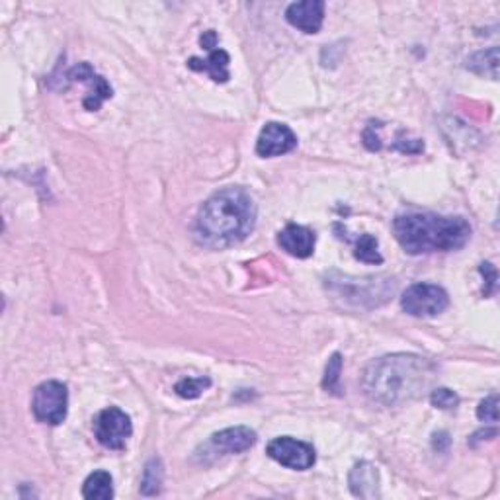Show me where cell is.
Instances as JSON below:
<instances>
[{
    "instance_id": "19",
    "label": "cell",
    "mask_w": 500,
    "mask_h": 500,
    "mask_svg": "<svg viewBox=\"0 0 500 500\" xmlns=\"http://www.w3.org/2000/svg\"><path fill=\"white\" fill-rule=\"evenodd\" d=\"M210 387H211L210 377H186L174 385V391L176 395H180L182 399H198L203 391H208Z\"/></svg>"
},
{
    "instance_id": "23",
    "label": "cell",
    "mask_w": 500,
    "mask_h": 500,
    "mask_svg": "<svg viewBox=\"0 0 500 500\" xmlns=\"http://www.w3.org/2000/svg\"><path fill=\"white\" fill-rule=\"evenodd\" d=\"M479 272L483 274V278H485V282H487V288L483 290L485 298L493 296L495 290H496V268L493 266L491 262H483L481 266H479Z\"/></svg>"
},
{
    "instance_id": "13",
    "label": "cell",
    "mask_w": 500,
    "mask_h": 500,
    "mask_svg": "<svg viewBox=\"0 0 500 500\" xmlns=\"http://www.w3.org/2000/svg\"><path fill=\"white\" fill-rule=\"evenodd\" d=\"M229 63H231L229 53L225 52V49L213 47V49H210V57L208 59L192 57L190 61H188V68H192V71L210 75V78H211L213 83L225 84V83H229V78H231Z\"/></svg>"
},
{
    "instance_id": "18",
    "label": "cell",
    "mask_w": 500,
    "mask_h": 500,
    "mask_svg": "<svg viewBox=\"0 0 500 500\" xmlns=\"http://www.w3.org/2000/svg\"><path fill=\"white\" fill-rule=\"evenodd\" d=\"M354 257H356V260L364 262V264H381V262H384V257H381L379 250H377V239L369 233H364L356 241Z\"/></svg>"
},
{
    "instance_id": "3",
    "label": "cell",
    "mask_w": 500,
    "mask_h": 500,
    "mask_svg": "<svg viewBox=\"0 0 500 500\" xmlns=\"http://www.w3.org/2000/svg\"><path fill=\"white\" fill-rule=\"evenodd\" d=\"M393 233L401 249L418 257L464 249L472 239V225L459 215L407 211L395 218Z\"/></svg>"
},
{
    "instance_id": "21",
    "label": "cell",
    "mask_w": 500,
    "mask_h": 500,
    "mask_svg": "<svg viewBox=\"0 0 500 500\" xmlns=\"http://www.w3.org/2000/svg\"><path fill=\"white\" fill-rule=\"evenodd\" d=\"M430 403H433V407H436V409L452 410L459 405V397L454 393L452 389L438 387L433 391V393H430Z\"/></svg>"
},
{
    "instance_id": "4",
    "label": "cell",
    "mask_w": 500,
    "mask_h": 500,
    "mask_svg": "<svg viewBox=\"0 0 500 500\" xmlns=\"http://www.w3.org/2000/svg\"><path fill=\"white\" fill-rule=\"evenodd\" d=\"M449 306L448 291L434 283H413L401 296V307L405 313L418 319L438 317Z\"/></svg>"
},
{
    "instance_id": "20",
    "label": "cell",
    "mask_w": 500,
    "mask_h": 500,
    "mask_svg": "<svg viewBox=\"0 0 500 500\" xmlns=\"http://www.w3.org/2000/svg\"><path fill=\"white\" fill-rule=\"evenodd\" d=\"M340 371H342V356L335 352L329 358V364L325 369V377H322V389L329 391L332 395H342L340 393Z\"/></svg>"
},
{
    "instance_id": "2",
    "label": "cell",
    "mask_w": 500,
    "mask_h": 500,
    "mask_svg": "<svg viewBox=\"0 0 500 500\" xmlns=\"http://www.w3.org/2000/svg\"><path fill=\"white\" fill-rule=\"evenodd\" d=\"M257 225V205L250 194L231 186L205 202L194 223V234L203 247L227 249L244 241Z\"/></svg>"
},
{
    "instance_id": "8",
    "label": "cell",
    "mask_w": 500,
    "mask_h": 500,
    "mask_svg": "<svg viewBox=\"0 0 500 500\" xmlns=\"http://www.w3.org/2000/svg\"><path fill=\"white\" fill-rule=\"evenodd\" d=\"M298 147V137L288 125L270 122L262 127L257 141V155L264 159H272V156H280L291 153Z\"/></svg>"
},
{
    "instance_id": "24",
    "label": "cell",
    "mask_w": 500,
    "mask_h": 500,
    "mask_svg": "<svg viewBox=\"0 0 500 500\" xmlns=\"http://www.w3.org/2000/svg\"><path fill=\"white\" fill-rule=\"evenodd\" d=\"M218 42H219V37H218V34H215V29H208V32H203V36L200 37V44H202L205 52H210V49L218 47Z\"/></svg>"
},
{
    "instance_id": "22",
    "label": "cell",
    "mask_w": 500,
    "mask_h": 500,
    "mask_svg": "<svg viewBox=\"0 0 500 500\" xmlns=\"http://www.w3.org/2000/svg\"><path fill=\"white\" fill-rule=\"evenodd\" d=\"M477 418L483 420V423H498V395L493 393L487 399H483L477 407Z\"/></svg>"
},
{
    "instance_id": "12",
    "label": "cell",
    "mask_w": 500,
    "mask_h": 500,
    "mask_svg": "<svg viewBox=\"0 0 500 500\" xmlns=\"http://www.w3.org/2000/svg\"><path fill=\"white\" fill-rule=\"evenodd\" d=\"M257 444V433L247 426L225 428L215 433L210 440V446L218 454H242Z\"/></svg>"
},
{
    "instance_id": "9",
    "label": "cell",
    "mask_w": 500,
    "mask_h": 500,
    "mask_svg": "<svg viewBox=\"0 0 500 500\" xmlns=\"http://www.w3.org/2000/svg\"><path fill=\"white\" fill-rule=\"evenodd\" d=\"M68 81H78V83H88L91 84V91L84 96L83 106L86 107L88 112H96L100 110V106L107 100V98H112V86L106 83V78L96 75L94 68L88 65V63H78L75 65L71 71L67 73Z\"/></svg>"
},
{
    "instance_id": "17",
    "label": "cell",
    "mask_w": 500,
    "mask_h": 500,
    "mask_svg": "<svg viewBox=\"0 0 500 500\" xmlns=\"http://www.w3.org/2000/svg\"><path fill=\"white\" fill-rule=\"evenodd\" d=\"M164 479V467L159 457L149 459V464L145 465L143 479H141V495L143 496H155L161 493Z\"/></svg>"
},
{
    "instance_id": "10",
    "label": "cell",
    "mask_w": 500,
    "mask_h": 500,
    "mask_svg": "<svg viewBox=\"0 0 500 500\" xmlns=\"http://www.w3.org/2000/svg\"><path fill=\"white\" fill-rule=\"evenodd\" d=\"M286 20L293 28L301 29L303 34H317L322 26V20H325V3L322 0L293 3L286 10Z\"/></svg>"
},
{
    "instance_id": "16",
    "label": "cell",
    "mask_w": 500,
    "mask_h": 500,
    "mask_svg": "<svg viewBox=\"0 0 500 500\" xmlns=\"http://www.w3.org/2000/svg\"><path fill=\"white\" fill-rule=\"evenodd\" d=\"M83 496L88 500H110L114 496L112 475L107 472H94L83 485Z\"/></svg>"
},
{
    "instance_id": "1",
    "label": "cell",
    "mask_w": 500,
    "mask_h": 500,
    "mask_svg": "<svg viewBox=\"0 0 500 500\" xmlns=\"http://www.w3.org/2000/svg\"><path fill=\"white\" fill-rule=\"evenodd\" d=\"M438 376L433 360L415 354H391L371 361L361 377L369 401L384 407H399L418 399Z\"/></svg>"
},
{
    "instance_id": "5",
    "label": "cell",
    "mask_w": 500,
    "mask_h": 500,
    "mask_svg": "<svg viewBox=\"0 0 500 500\" xmlns=\"http://www.w3.org/2000/svg\"><path fill=\"white\" fill-rule=\"evenodd\" d=\"M68 409V393L61 381H44L37 385L32 399V413L39 423L57 426L67 418Z\"/></svg>"
},
{
    "instance_id": "7",
    "label": "cell",
    "mask_w": 500,
    "mask_h": 500,
    "mask_svg": "<svg viewBox=\"0 0 500 500\" xmlns=\"http://www.w3.org/2000/svg\"><path fill=\"white\" fill-rule=\"evenodd\" d=\"M266 454L274 462H278L283 467L296 469V472H307L317 462L315 448L291 436L274 438L266 446Z\"/></svg>"
},
{
    "instance_id": "6",
    "label": "cell",
    "mask_w": 500,
    "mask_h": 500,
    "mask_svg": "<svg viewBox=\"0 0 500 500\" xmlns=\"http://www.w3.org/2000/svg\"><path fill=\"white\" fill-rule=\"evenodd\" d=\"M94 436L107 449H123L133 434L131 418L122 409L107 407L94 418Z\"/></svg>"
},
{
    "instance_id": "15",
    "label": "cell",
    "mask_w": 500,
    "mask_h": 500,
    "mask_svg": "<svg viewBox=\"0 0 500 500\" xmlns=\"http://www.w3.org/2000/svg\"><path fill=\"white\" fill-rule=\"evenodd\" d=\"M469 71L481 76H488L496 81L498 78V47L485 49V52H477L465 61Z\"/></svg>"
},
{
    "instance_id": "14",
    "label": "cell",
    "mask_w": 500,
    "mask_h": 500,
    "mask_svg": "<svg viewBox=\"0 0 500 500\" xmlns=\"http://www.w3.org/2000/svg\"><path fill=\"white\" fill-rule=\"evenodd\" d=\"M350 491L360 498H377L379 496V473L377 467L369 462H358L348 475Z\"/></svg>"
},
{
    "instance_id": "11",
    "label": "cell",
    "mask_w": 500,
    "mask_h": 500,
    "mask_svg": "<svg viewBox=\"0 0 500 500\" xmlns=\"http://www.w3.org/2000/svg\"><path fill=\"white\" fill-rule=\"evenodd\" d=\"M315 242H317L315 231L296 223L286 225L278 234V244L282 247V250H286L296 258H309L311 254L315 252Z\"/></svg>"
}]
</instances>
